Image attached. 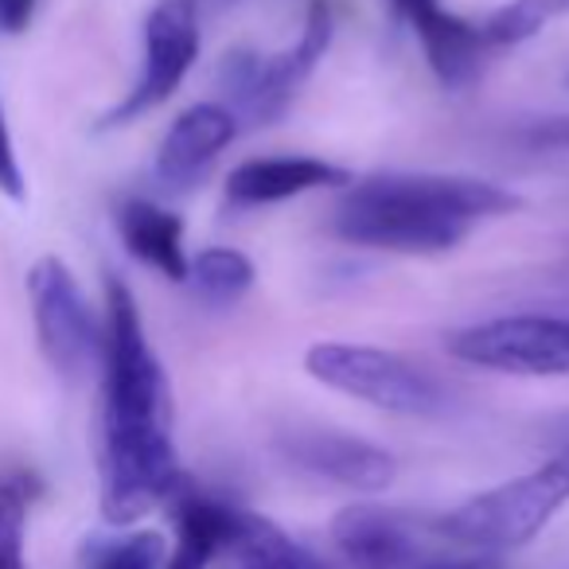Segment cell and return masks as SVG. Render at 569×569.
<instances>
[{"label": "cell", "mask_w": 569, "mask_h": 569, "mask_svg": "<svg viewBox=\"0 0 569 569\" xmlns=\"http://www.w3.org/2000/svg\"><path fill=\"white\" fill-rule=\"evenodd\" d=\"M445 348L452 359L480 371L561 379L569 375V317H542V312L496 317L452 332Z\"/></svg>", "instance_id": "7"}, {"label": "cell", "mask_w": 569, "mask_h": 569, "mask_svg": "<svg viewBox=\"0 0 569 569\" xmlns=\"http://www.w3.org/2000/svg\"><path fill=\"white\" fill-rule=\"evenodd\" d=\"M238 137V118L222 102H196L168 126L157 149V183L168 191H191L207 180L214 160Z\"/></svg>", "instance_id": "11"}, {"label": "cell", "mask_w": 569, "mask_h": 569, "mask_svg": "<svg viewBox=\"0 0 569 569\" xmlns=\"http://www.w3.org/2000/svg\"><path fill=\"white\" fill-rule=\"evenodd\" d=\"M102 519L133 527L183 483L168 421V379L144 336L141 305L121 277L106 281L102 312Z\"/></svg>", "instance_id": "1"}, {"label": "cell", "mask_w": 569, "mask_h": 569, "mask_svg": "<svg viewBox=\"0 0 569 569\" xmlns=\"http://www.w3.org/2000/svg\"><path fill=\"white\" fill-rule=\"evenodd\" d=\"M305 371L320 387L398 418H437L449 410V395L426 367L371 343L320 340L305 351Z\"/></svg>", "instance_id": "5"}, {"label": "cell", "mask_w": 569, "mask_h": 569, "mask_svg": "<svg viewBox=\"0 0 569 569\" xmlns=\"http://www.w3.org/2000/svg\"><path fill=\"white\" fill-rule=\"evenodd\" d=\"M522 199L476 176L382 172L351 180L332 211V234L363 250L445 253L472 227L519 211Z\"/></svg>", "instance_id": "2"}, {"label": "cell", "mask_w": 569, "mask_h": 569, "mask_svg": "<svg viewBox=\"0 0 569 569\" xmlns=\"http://www.w3.org/2000/svg\"><path fill=\"white\" fill-rule=\"evenodd\" d=\"M418 569H507L503 558L496 553H476V558H441V561H421Z\"/></svg>", "instance_id": "24"}, {"label": "cell", "mask_w": 569, "mask_h": 569, "mask_svg": "<svg viewBox=\"0 0 569 569\" xmlns=\"http://www.w3.org/2000/svg\"><path fill=\"white\" fill-rule=\"evenodd\" d=\"M519 144L527 152H569V113L527 121L519 129Z\"/></svg>", "instance_id": "22"}, {"label": "cell", "mask_w": 569, "mask_h": 569, "mask_svg": "<svg viewBox=\"0 0 569 569\" xmlns=\"http://www.w3.org/2000/svg\"><path fill=\"white\" fill-rule=\"evenodd\" d=\"M168 542L157 530H126L113 538H90L79 569H164Z\"/></svg>", "instance_id": "19"}, {"label": "cell", "mask_w": 569, "mask_h": 569, "mask_svg": "<svg viewBox=\"0 0 569 569\" xmlns=\"http://www.w3.org/2000/svg\"><path fill=\"white\" fill-rule=\"evenodd\" d=\"M569 503V437H561L550 460L507 483L465 499L433 522L441 538L476 553H507L538 538Z\"/></svg>", "instance_id": "3"}, {"label": "cell", "mask_w": 569, "mask_h": 569, "mask_svg": "<svg viewBox=\"0 0 569 569\" xmlns=\"http://www.w3.org/2000/svg\"><path fill=\"white\" fill-rule=\"evenodd\" d=\"M351 172L320 157H253L227 176V203L234 211L284 203L325 188H348Z\"/></svg>", "instance_id": "14"}, {"label": "cell", "mask_w": 569, "mask_h": 569, "mask_svg": "<svg viewBox=\"0 0 569 569\" xmlns=\"http://www.w3.org/2000/svg\"><path fill=\"white\" fill-rule=\"evenodd\" d=\"M28 305H32L36 343L51 371L67 382L87 379L102 359V320L63 258L43 253L28 269Z\"/></svg>", "instance_id": "6"}, {"label": "cell", "mask_w": 569, "mask_h": 569, "mask_svg": "<svg viewBox=\"0 0 569 569\" xmlns=\"http://www.w3.org/2000/svg\"><path fill=\"white\" fill-rule=\"evenodd\" d=\"M253 261L230 246H207L188 261V289L207 309H234L253 289Z\"/></svg>", "instance_id": "17"}, {"label": "cell", "mask_w": 569, "mask_h": 569, "mask_svg": "<svg viewBox=\"0 0 569 569\" xmlns=\"http://www.w3.org/2000/svg\"><path fill=\"white\" fill-rule=\"evenodd\" d=\"M332 546L348 569H418L421 535L406 515L375 503H351L332 519Z\"/></svg>", "instance_id": "12"}, {"label": "cell", "mask_w": 569, "mask_h": 569, "mask_svg": "<svg viewBox=\"0 0 569 569\" xmlns=\"http://www.w3.org/2000/svg\"><path fill=\"white\" fill-rule=\"evenodd\" d=\"M203 36H199V4L196 0H157L144 17V63L137 82L126 90L113 110L102 113L98 129L133 126L137 118L164 106L180 90L188 71L196 67Z\"/></svg>", "instance_id": "8"}, {"label": "cell", "mask_w": 569, "mask_h": 569, "mask_svg": "<svg viewBox=\"0 0 569 569\" xmlns=\"http://www.w3.org/2000/svg\"><path fill=\"white\" fill-rule=\"evenodd\" d=\"M553 9H558V0H507L503 9L483 20L480 32L488 48H519L550 24Z\"/></svg>", "instance_id": "20"}, {"label": "cell", "mask_w": 569, "mask_h": 569, "mask_svg": "<svg viewBox=\"0 0 569 569\" xmlns=\"http://www.w3.org/2000/svg\"><path fill=\"white\" fill-rule=\"evenodd\" d=\"M40 496L36 476L17 472L0 480V569H28V515Z\"/></svg>", "instance_id": "18"}, {"label": "cell", "mask_w": 569, "mask_h": 569, "mask_svg": "<svg viewBox=\"0 0 569 569\" xmlns=\"http://www.w3.org/2000/svg\"><path fill=\"white\" fill-rule=\"evenodd\" d=\"M277 452L297 472L348 488L356 496H379L398 476V460L382 445L340 429H289L277 437Z\"/></svg>", "instance_id": "9"}, {"label": "cell", "mask_w": 569, "mask_h": 569, "mask_svg": "<svg viewBox=\"0 0 569 569\" xmlns=\"http://www.w3.org/2000/svg\"><path fill=\"white\" fill-rule=\"evenodd\" d=\"M219 569H328V566L305 542H297L293 535H284L273 519L242 507L234 522V535H230L227 550L219 558Z\"/></svg>", "instance_id": "16"}, {"label": "cell", "mask_w": 569, "mask_h": 569, "mask_svg": "<svg viewBox=\"0 0 569 569\" xmlns=\"http://www.w3.org/2000/svg\"><path fill=\"white\" fill-rule=\"evenodd\" d=\"M164 507H172V522H176V538H172V546H168L164 569L219 566L242 507L214 496V491H203L199 483H191L188 476H183V483L172 491V499H168Z\"/></svg>", "instance_id": "13"}, {"label": "cell", "mask_w": 569, "mask_h": 569, "mask_svg": "<svg viewBox=\"0 0 569 569\" xmlns=\"http://www.w3.org/2000/svg\"><path fill=\"white\" fill-rule=\"evenodd\" d=\"M113 227H118L126 250L133 253L141 266L160 273L164 281L183 284L188 281V250H183V219L172 214L168 207L152 203V199H121L113 211Z\"/></svg>", "instance_id": "15"}, {"label": "cell", "mask_w": 569, "mask_h": 569, "mask_svg": "<svg viewBox=\"0 0 569 569\" xmlns=\"http://www.w3.org/2000/svg\"><path fill=\"white\" fill-rule=\"evenodd\" d=\"M390 9L418 36L429 71L437 74L445 90H465L480 79L483 59L491 51L480 24L449 12L441 0H390Z\"/></svg>", "instance_id": "10"}, {"label": "cell", "mask_w": 569, "mask_h": 569, "mask_svg": "<svg viewBox=\"0 0 569 569\" xmlns=\"http://www.w3.org/2000/svg\"><path fill=\"white\" fill-rule=\"evenodd\" d=\"M36 4H40V0H0V32H9V36L28 32V24H32V17H36Z\"/></svg>", "instance_id": "23"}, {"label": "cell", "mask_w": 569, "mask_h": 569, "mask_svg": "<svg viewBox=\"0 0 569 569\" xmlns=\"http://www.w3.org/2000/svg\"><path fill=\"white\" fill-rule=\"evenodd\" d=\"M0 191L9 199H24L28 196V180H24V164H20L17 141H12L9 129V113H4V102H0Z\"/></svg>", "instance_id": "21"}, {"label": "cell", "mask_w": 569, "mask_h": 569, "mask_svg": "<svg viewBox=\"0 0 569 569\" xmlns=\"http://www.w3.org/2000/svg\"><path fill=\"white\" fill-rule=\"evenodd\" d=\"M336 36V17L328 0H309L305 12L301 36L293 48L277 51V56H258L250 48L227 51L219 59L214 82L227 94V110L238 118V126H273L289 113V106L297 102L305 82L317 74V67L325 63L328 48Z\"/></svg>", "instance_id": "4"}]
</instances>
